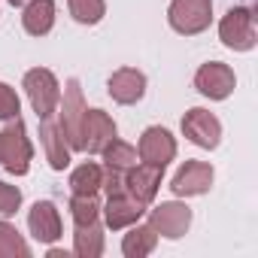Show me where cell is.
<instances>
[{"instance_id": "obj_1", "label": "cell", "mask_w": 258, "mask_h": 258, "mask_svg": "<svg viewBox=\"0 0 258 258\" xmlns=\"http://www.w3.org/2000/svg\"><path fill=\"white\" fill-rule=\"evenodd\" d=\"M31 158H34V146L25 134V121L13 118V124L0 131V167L16 176H25L31 170Z\"/></svg>"}, {"instance_id": "obj_2", "label": "cell", "mask_w": 258, "mask_h": 258, "mask_svg": "<svg viewBox=\"0 0 258 258\" xmlns=\"http://www.w3.org/2000/svg\"><path fill=\"white\" fill-rule=\"evenodd\" d=\"M25 91H28V100H31V106L40 118L55 115V109L61 103V85H58L52 70H46V67L28 70L25 73Z\"/></svg>"}, {"instance_id": "obj_3", "label": "cell", "mask_w": 258, "mask_h": 258, "mask_svg": "<svg viewBox=\"0 0 258 258\" xmlns=\"http://www.w3.org/2000/svg\"><path fill=\"white\" fill-rule=\"evenodd\" d=\"M167 22L176 34L195 37L213 22V0H173L167 10Z\"/></svg>"}, {"instance_id": "obj_4", "label": "cell", "mask_w": 258, "mask_h": 258, "mask_svg": "<svg viewBox=\"0 0 258 258\" xmlns=\"http://www.w3.org/2000/svg\"><path fill=\"white\" fill-rule=\"evenodd\" d=\"M219 40L234 52H249L255 46V13L249 7H234L219 22Z\"/></svg>"}, {"instance_id": "obj_5", "label": "cell", "mask_w": 258, "mask_h": 258, "mask_svg": "<svg viewBox=\"0 0 258 258\" xmlns=\"http://www.w3.org/2000/svg\"><path fill=\"white\" fill-rule=\"evenodd\" d=\"M115 137V121L109 118V112L103 109H88L82 112V124H79V152H100L109 140Z\"/></svg>"}, {"instance_id": "obj_6", "label": "cell", "mask_w": 258, "mask_h": 258, "mask_svg": "<svg viewBox=\"0 0 258 258\" xmlns=\"http://www.w3.org/2000/svg\"><path fill=\"white\" fill-rule=\"evenodd\" d=\"M182 134L201 149H216L222 143V121L210 109L195 106L182 115Z\"/></svg>"}, {"instance_id": "obj_7", "label": "cell", "mask_w": 258, "mask_h": 258, "mask_svg": "<svg viewBox=\"0 0 258 258\" xmlns=\"http://www.w3.org/2000/svg\"><path fill=\"white\" fill-rule=\"evenodd\" d=\"M100 155H103V164H106V173H103L106 191L124 188V185H121V176H124V170H131V167L137 164V149H134L131 143L112 137V140L100 149Z\"/></svg>"}, {"instance_id": "obj_8", "label": "cell", "mask_w": 258, "mask_h": 258, "mask_svg": "<svg viewBox=\"0 0 258 258\" xmlns=\"http://www.w3.org/2000/svg\"><path fill=\"white\" fill-rule=\"evenodd\" d=\"M137 155H140V161H146V164L167 167V164L176 158V140H173V134L167 131V127L152 124V127H146L143 137H140Z\"/></svg>"}, {"instance_id": "obj_9", "label": "cell", "mask_w": 258, "mask_h": 258, "mask_svg": "<svg viewBox=\"0 0 258 258\" xmlns=\"http://www.w3.org/2000/svg\"><path fill=\"white\" fill-rule=\"evenodd\" d=\"M234 85H237V76H234V70H231L228 64H222V61H207V64L195 73V88H198L204 97H210V100H225V97L234 91Z\"/></svg>"}, {"instance_id": "obj_10", "label": "cell", "mask_w": 258, "mask_h": 258, "mask_svg": "<svg viewBox=\"0 0 258 258\" xmlns=\"http://www.w3.org/2000/svg\"><path fill=\"white\" fill-rule=\"evenodd\" d=\"M149 225L155 228L158 237H167V240H179L188 225H191V210L179 201H167V204H158L152 213H149Z\"/></svg>"}, {"instance_id": "obj_11", "label": "cell", "mask_w": 258, "mask_h": 258, "mask_svg": "<svg viewBox=\"0 0 258 258\" xmlns=\"http://www.w3.org/2000/svg\"><path fill=\"white\" fill-rule=\"evenodd\" d=\"M82 112H85V100H82V88L79 79H70L64 88V103H61V134L67 140L70 149H79V124H82Z\"/></svg>"}, {"instance_id": "obj_12", "label": "cell", "mask_w": 258, "mask_h": 258, "mask_svg": "<svg viewBox=\"0 0 258 258\" xmlns=\"http://www.w3.org/2000/svg\"><path fill=\"white\" fill-rule=\"evenodd\" d=\"M213 167L207 161H185L176 176L170 179V191L176 198H195V195H207L213 185Z\"/></svg>"}, {"instance_id": "obj_13", "label": "cell", "mask_w": 258, "mask_h": 258, "mask_svg": "<svg viewBox=\"0 0 258 258\" xmlns=\"http://www.w3.org/2000/svg\"><path fill=\"white\" fill-rule=\"evenodd\" d=\"M143 213H146V204H140L134 195H127L124 188L109 191L106 207H103L106 228H112V231H121V228H127V225L140 222V216H143Z\"/></svg>"}, {"instance_id": "obj_14", "label": "cell", "mask_w": 258, "mask_h": 258, "mask_svg": "<svg viewBox=\"0 0 258 258\" xmlns=\"http://www.w3.org/2000/svg\"><path fill=\"white\" fill-rule=\"evenodd\" d=\"M161 176H164V167H155V164H134L131 170H124L121 176V185L127 195H134L140 204H152L155 195H158V185H161Z\"/></svg>"}, {"instance_id": "obj_15", "label": "cell", "mask_w": 258, "mask_h": 258, "mask_svg": "<svg viewBox=\"0 0 258 258\" xmlns=\"http://www.w3.org/2000/svg\"><path fill=\"white\" fill-rule=\"evenodd\" d=\"M106 88H109V97H112L115 103L131 106V103L143 100V94H146V76H143L137 67H121V70H115V73L109 76Z\"/></svg>"}, {"instance_id": "obj_16", "label": "cell", "mask_w": 258, "mask_h": 258, "mask_svg": "<svg viewBox=\"0 0 258 258\" xmlns=\"http://www.w3.org/2000/svg\"><path fill=\"white\" fill-rule=\"evenodd\" d=\"M28 228L40 243H55L61 237V216L52 201H37L28 213Z\"/></svg>"}, {"instance_id": "obj_17", "label": "cell", "mask_w": 258, "mask_h": 258, "mask_svg": "<svg viewBox=\"0 0 258 258\" xmlns=\"http://www.w3.org/2000/svg\"><path fill=\"white\" fill-rule=\"evenodd\" d=\"M22 25L31 37H46L55 25V0H28L22 13Z\"/></svg>"}, {"instance_id": "obj_18", "label": "cell", "mask_w": 258, "mask_h": 258, "mask_svg": "<svg viewBox=\"0 0 258 258\" xmlns=\"http://www.w3.org/2000/svg\"><path fill=\"white\" fill-rule=\"evenodd\" d=\"M40 137H43V146H46V158H49V167L52 170H64L70 164V146L61 134V127L52 124L49 118H43V127H40Z\"/></svg>"}, {"instance_id": "obj_19", "label": "cell", "mask_w": 258, "mask_h": 258, "mask_svg": "<svg viewBox=\"0 0 258 258\" xmlns=\"http://www.w3.org/2000/svg\"><path fill=\"white\" fill-rule=\"evenodd\" d=\"M155 243H158L155 228H152V225H137V222H134V228L127 231L124 240H121V252H124V258H143V255L155 252Z\"/></svg>"}, {"instance_id": "obj_20", "label": "cell", "mask_w": 258, "mask_h": 258, "mask_svg": "<svg viewBox=\"0 0 258 258\" xmlns=\"http://www.w3.org/2000/svg\"><path fill=\"white\" fill-rule=\"evenodd\" d=\"M73 252H76L79 258H100V255H103V228H100L97 222H91V225H76Z\"/></svg>"}, {"instance_id": "obj_21", "label": "cell", "mask_w": 258, "mask_h": 258, "mask_svg": "<svg viewBox=\"0 0 258 258\" xmlns=\"http://www.w3.org/2000/svg\"><path fill=\"white\" fill-rule=\"evenodd\" d=\"M103 188V170L94 161H85L73 170L70 176V191L73 195H97Z\"/></svg>"}, {"instance_id": "obj_22", "label": "cell", "mask_w": 258, "mask_h": 258, "mask_svg": "<svg viewBox=\"0 0 258 258\" xmlns=\"http://www.w3.org/2000/svg\"><path fill=\"white\" fill-rule=\"evenodd\" d=\"M28 255H31V246L25 243L19 228L10 222H0V258H28Z\"/></svg>"}, {"instance_id": "obj_23", "label": "cell", "mask_w": 258, "mask_h": 258, "mask_svg": "<svg viewBox=\"0 0 258 258\" xmlns=\"http://www.w3.org/2000/svg\"><path fill=\"white\" fill-rule=\"evenodd\" d=\"M67 7H70V16L79 25H97L106 16V4H103V0H67Z\"/></svg>"}, {"instance_id": "obj_24", "label": "cell", "mask_w": 258, "mask_h": 258, "mask_svg": "<svg viewBox=\"0 0 258 258\" xmlns=\"http://www.w3.org/2000/svg\"><path fill=\"white\" fill-rule=\"evenodd\" d=\"M70 216H73L76 225H91V222H97L100 207H97L94 195H73V201H70Z\"/></svg>"}, {"instance_id": "obj_25", "label": "cell", "mask_w": 258, "mask_h": 258, "mask_svg": "<svg viewBox=\"0 0 258 258\" xmlns=\"http://www.w3.org/2000/svg\"><path fill=\"white\" fill-rule=\"evenodd\" d=\"M19 109H22V100H19L16 88H10L7 82H0V121L19 118Z\"/></svg>"}, {"instance_id": "obj_26", "label": "cell", "mask_w": 258, "mask_h": 258, "mask_svg": "<svg viewBox=\"0 0 258 258\" xmlns=\"http://www.w3.org/2000/svg\"><path fill=\"white\" fill-rule=\"evenodd\" d=\"M22 207V191L10 182H0V216H13Z\"/></svg>"}, {"instance_id": "obj_27", "label": "cell", "mask_w": 258, "mask_h": 258, "mask_svg": "<svg viewBox=\"0 0 258 258\" xmlns=\"http://www.w3.org/2000/svg\"><path fill=\"white\" fill-rule=\"evenodd\" d=\"M49 258H67V249H49Z\"/></svg>"}, {"instance_id": "obj_28", "label": "cell", "mask_w": 258, "mask_h": 258, "mask_svg": "<svg viewBox=\"0 0 258 258\" xmlns=\"http://www.w3.org/2000/svg\"><path fill=\"white\" fill-rule=\"evenodd\" d=\"M10 4H13V7H22V4H28V0H10Z\"/></svg>"}]
</instances>
